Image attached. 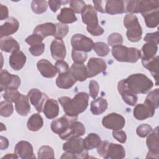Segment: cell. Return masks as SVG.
Instances as JSON below:
<instances>
[{
	"label": "cell",
	"mask_w": 159,
	"mask_h": 159,
	"mask_svg": "<svg viewBox=\"0 0 159 159\" xmlns=\"http://www.w3.org/2000/svg\"><path fill=\"white\" fill-rule=\"evenodd\" d=\"M153 86V81L142 73L132 74L127 78L120 80L117 84L119 93L127 91L133 94H145Z\"/></svg>",
	"instance_id": "1"
},
{
	"label": "cell",
	"mask_w": 159,
	"mask_h": 159,
	"mask_svg": "<svg viewBox=\"0 0 159 159\" xmlns=\"http://www.w3.org/2000/svg\"><path fill=\"white\" fill-rule=\"evenodd\" d=\"M89 94L85 92L77 93L73 98L62 96L58 98V101L66 115L70 117H78L84 112L88 106Z\"/></svg>",
	"instance_id": "2"
},
{
	"label": "cell",
	"mask_w": 159,
	"mask_h": 159,
	"mask_svg": "<svg viewBox=\"0 0 159 159\" xmlns=\"http://www.w3.org/2000/svg\"><path fill=\"white\" fill-rule=\"evenodd\" d=\"M114 58L120 62L135 63L141 58V52L134 47H127L122 45L114 46L112 48Z\"/></svg>",
	"instance_id": "3"
},
{
	"label": "cell",
	"mask_w": 159,
	"mask_h": 159,
	"mask_svg": "<svg viewBox=\"0 0 159 159\" xmlns=\"http://www.w3.org/2000/svg\"><path fill=\"white\" fill-rule=\"evenodd\" d=\"M124 25L127 29L126 35L129 40L137 42L141 39L142 29L136 16L132 14L125 15L124 18Z\"/></svg>",
	"instance_id": "4"
},
{
	"label": "cell",
	"mask_w": 159,
	"mask_h": 159,
	"mask_svg": "<svg viewBox=\"0 0 159 159\" xmlns=\"http://www.w3.org/2000/svg\"><path fill=\"white\" fill-rule=\"evenodd\" d=\"M65 152L74 154L76 158H88V152L84 147L83 139L80 137H73L66 140L63 145Z\"/></svg>",
	"instance_id": "5"
},
{
	"label": "cell",
	"mask_w": 159,
	"mask_h": 159,
	"mask_svg": "<svg viewBox=\"0 0 159 159\" xmlns=\"http://www.w3.org/2000/svg\"><path fill=\"white\" fill-rule=\"evenodd\" d=\"M20 85V79L18 76L10 74L6 70H1L0 91L1 92L7 89H17Z\"/></svg>",
	"instance_id": "6"
},
{
	"label": "cell",
	"mask_w": 159,
	"mask_h": 159,
	"mask_svg": "<svg viewBox=\"0 0 159 159\" xmlns=\"http://www.w3.org/2000/svg\"><path fill=\"white\" fill-rule=\"evenodd\" d=\"M71 43L75 50L89 52L93 49L94 42L91 39L83 34H76L71 37Z\"/></svg>",
	"instance_id": "7"
},
{
	"label": "cell",
	"mask_w": 159,
	"mask_h": 159,
	"mask_svg": "<svg viewBox=\"0 0 159 159\" xmlns=\"http://www.w3.org/2000/svg\"><path fill=\"white\" fill-rule=\"evenodd\" d=\"M146 143L149 150L146 158H158L159 157V135L158 127H156L153 130L148 134Z\"/></svg>",
	"instance_id": "8"
},
{
	"label": "cell",
	"mask_w": 159,
	"mask_h": 159,
	"mask_svg": "<svg viewBox=\"0 0 159 159\" xmlns=\"http://www.w3.org/2000/svg\"><path fill=\"white\" fill-rule=\"evenodd\" d=\"M124 117L117 113H111L103 117L102 120V125L106 129L112 130L122 129L125 125Z\"/></svg>",
	"instance_id": "9"
},
{
	"label": "cell",
	"mask_w": 159,
	"mask_h": 159,
	"mask_svg": "<svg viewBox=\"0 0 159 159\" xmlns=\"http://www.w3.org/2000/svg\"><path fill=\"white\" fill-rule=\"evenodd\" d=\"M27 96L30 103L35 107L37 112H42L43 106L46 101L48 99L47 94L37 88H33L28 92Z\"/></svg>",
	"instance_id": "10"
},
{
	"label": "cell",
	"mask_w": 159,
	"mask_h": 159,
	"mask_svg": "<svg viewBox=\"0 0 159 159\" xmlns=\"http://www.w3.org/2000/svg\"><path fill=\"white\" fill-rule=\"evenodd\" d=\"M76 119L77 117H70L65 114L52 122L51 129L54 133L60 135L63 134L68 129L71 124Z\"/></svg>",
	"instance_id": "11"
},
{
	"label": "cell",
	"mask_w": 159,
	"mask_h": 159,
	"mask_svg": "<svg viewBox=\"0 0 159 159\" xmlns=\"http://www.w3.org/2000/svg\"><path fill=\"white\" fill-rule=\"evenodd\" d=\"M81 17L83 22L87 25L86 28L93 29L99 25L96 10L91 4L86 5L81 13Z\"/></svg>",
	"instance_id": "12"
},
{
	"label": "cell",
	"mask_w": 159,
	"mask_h": 159,
	"mask_svg": "<svg viewBox=\"0 0 159 159\" xmlns=\"http://www.w3.org/2000/svg\"><path fill=\"white\" fill-rule=\"evenodd\" d=\"M105 61L99 58H91L87 64L88 78H92L106 70Z\"/></svg>",
	"instance_id": "13"
},
{
	"label": "cell",
	"mask_w": 159,
	"mask_h": 159,
	"mask_svg": "<svg viewBox=\"0 0 159 159\" xmlns=\"http://www.w3.org/2000/svg\"><path fill=\"white\" fill-rule=\"evenodd\" d=\"M85 133V127L84 125L77 121L76 120L73 121L68 129L62 134L58 135L61 140H67L71 137H80L84 134Z\"/></svg>",
	"instance_id": "14"
},
{
	"label": "cell",
	"mask_w": 159,
	"mask_h": 159,
	"mask_svg": "<svg viewBox=\"0 0 159 159\" xmlns=\"http://www.w3.org/2000/svg\"><path fill=\"white\" fill-rule=\"evenodd\" d=\"M14 152L19 158L22 159L35 158L34 154L33 147L32 145L27 141L21 140L15 146Z\"/></svg>",
	"instance_id": "15"
},
{
	"label": "cell",
	"mask_w": 159,
	"mask_h": 159,
	"mask_svg": "<svg viewBox=\"0 0 159 159\" xmlns=\"http://www.w3.org/2000/svg\"><path fill=\"white\" fill-rule=\"evenodd\" d=\"M155 110L154 107L143 102V104H138L135 106L133 114L136 119L142 120L152 117L155 114Z\"/></svg>",
	"instance_id": "16"
},
{
	"label": "cell",
	"mask_w": 159,
	"mask_h": 159,
	"mask_svg": "<svg viewBox=\"0 0 159 159\" xmlns=\"http://www.w3.org/2000/svg\"><path fill=\"white\" fill-rule=\"evenodd\" d=\"M51 55L57 61L63 60L66 57V50L62 39H54L50 45Z\"/></svg>",
	"instance_id": "17"
},
{
	"label": "cell",
	"mask_w": 159,
	"mask_h": 159,
	"mask_svg": "<svg viewBox=\"0 0 159 159\" xmlns=\"http://www.w3.org/2000/svg\"><path fill=\"white\" fill-rule=\"evenodd\" d=\"M19 21L14 17H9L8 19L1 25L0 37H7L16 32L19 29Z\"/></svg>",
	"instance_id": "18"
},
{
	"label": "cell",
	"mask_w": 159,
	"mask_h": 159,
	"mask_svg": "<svg viewBox=\"0 0 159 159\" xmlns=\"http://www.w3.org/2000/svg\"><path fill=\"white\" fill-rule=\"evenodd\" d=\"M37 67L41 75L45 78H53L57 73L55 66L46 59L40 60L37 62Z\"/></svg>",
	"instance_id": "19"
},
{
	"label": "cell",
	"mask_w": 159,
	"mask_h": 159,
	"mask_svg": "<svg viewBox=\"0 0 159 159\" xmlns=\"http://www.w3.org/2000/svg\"><path fill=\"white\" fill-rule=\"evenodd\" d=\"M125 156V151L123 146L119 144L109 142L106 156V159H122Z\"/></svg>",
	"instance_id": "20"
},
{
	"label": "cell",
	"mask_w": 159,
	"mask_h": 159,
	"mask_svg": "<svg viewBox=\"0 0 159 159\" xmlns=\"http://www.w3.org/2000/svg\"><path fill=\"white\" fill-rule=\"evenodd\" d=\"M26 62V56L20 50H17L12 53L9 57V65L14 70H21Z\"/></svg>",
	"instance_id": "21"
},
{
	"label": "cell",
	"mask_w": 159,
	"mask_h": 159,
	"mask_svg": "<svg viewBox=\"0 0 159 159\" xmlns=\"http://www.w3.org/2000/svg\"><path fill=\"white\" fill-rule=\"evenodd\" d=\"M69 72L79 81H83L88 78L87 68L83 63H73L69 69Z\"/></svg>",
	"instance_id": "22"
},
{
	"label": "cell",
	"mask_w": 159,
	"mask_h": 159,
	"mask_svg": "<svg viewBox=\"0 0 159 159\" xmlns=\"http://www.w3.org/2000/svg\"><path fill=\"white\" fill-rule=\"evenodd\" d=\"M29 99L27 96L22 94L15 101V109L16 112L20 116H27L30 111Z\"/></svg>",
	"instance_id": "23"
},
{
	"label": "cell",
	"mask_w": 159,
	"mask_h": 159,
	"mask_svg": "<svg viewBox=\"0 0 159 159\" xmlns=\"http://www.w3.org/2000/svg\"><path fill=\"white\" fill-rule=\"evenodd\" d=\"M43 112L49 119L57 117L59 114V106L57 101L53 99H48L43 108Z\"/></svg>",
	"instance_id": "24"
},
{
	"label": "cell",
	"mask_w": 159,
	"mask_h": 159,
	"mask_svg": "<svg viewBox=\"0 0 159 159\" xmlns=\"http://www.w3.org/2000/svg\"><path fill=\"white\" fill-rule=\"evenodd\" d=\"M77 81V80L68 72L60 74L56 79V84L59 88L69 89L71 88Z\"/></svg>",
	"instance_id": "25"
},
{
	"label": "cell",
	"mask_w": 159,
	"mask_h": 159,
	"mask_svg": "<svg viewBox=\"0 0 159 159\" xmlns=\"http://www.w3.org/2000/svg\"><path fill=\"white\" fill-rule=\"evenodd\" d=\"M56 32V26L52 22H46L37 25L34 29V34L39 35L43 39L53 35L54 36Z\"/></svg>",
	"instance_id": "26"
},
{
	"label": "cell",
	"mask_w": 159,
	"mask_h": 159,
	"mask_svg": "<svg viewBox=\"0 0 159 159\" xmlns=\"http://www.w3.org/2000/svg\"><path fill=\"white\" fill-rule=\"evenodd\" d=\"M158 56L153 57L147 60H142V65L151 73L152 76L155 80V84L158 85Z\"/></svg>",
	"instance_id": "27"
},
{
	"label": "cell",
	"mask_w": 159,
	"mask_h": 159,
	"mask_svg": "<svg viewBox=\"0 0 159 159\" xmlns=\"http://www.w3.org/2000/svg\"><path fill=\"white\" fill-rule=\"evenodd\" d=\"M105 12L111 15L122 14L124 12V3L120 0L106 1Z\"/></svg>",
	"instance_id": "28"
},
{
	"label": "cell",
	"mask_w": 159,
	"mask_h": 159,
	"mask_svg": "<svg viewBox=\"0 0 159 159\" xmlns=\"http://www.w3.org/2000/svg\"><path fill=\"white\" fill-rule=\"evenodd\" d=\"M159 2L155 1H137L135 13L144 14L149 11L158 9Z\"/></svg>",
	"instance_id": "29"
},
{
	"label": "cell",
	"mask_w": 159,
	"mask_h": 159,
	"mask_svg": "<svg viewBox=\"0 0 159 159\" xmlns=\"http://www.w3.org/2000/svg\"><path fill=\"white\" fill-rule=\"evenodd\" d=\"M0 48L2 51L6 52L12 53L15 51L19 50L20 45L17 40L11 36L1 38Z\"/></svg>",
	"instance_id": "30"
},
{
	"label": "cell",
	"mask_w": 159,
	"mask_h": 159,
	"mask_svg": "<svg viewBox=\"0 0 159 159\" xmlns=\"http://www.w3.org/2000/svg\"><path fill=\"white\" fill-rule=\"evenodd\" d=\"M107 101L106 99L100 97L92 101L90 105V110L94 115H100L104 112L107 108Z\"/></svg>",
	"instance_id": "31"
},
{
	"label": "cell",
	"mask_w": 159,
	"mask_h": 159,
	"mask_svg": "<svg viewBox=\"0 0 159 159\" xmlns=\"http://www.w3.org/2000/svg\"><path fill=\"white\" fill-rule=\"evenodd\" d=\"M58 20L62 24H71L77 20L74 11L70 7H63L57 17Z\"/></svg>",
	"instance_id": "32"
},
{
	"label": "cell",
	"mask_w": 159,
	"mask_h": 159,
	"mask_svg": "<svg viewBox=\"0 0 159 159\" xmlns=\"http://www.w3.org/2000/svg\"><path fill=\"white\" fill-rule=\"evenodd\" d=\"M101 142V137L95 133H91L88 134L86 137L83 139L84 147L87 150L97 148L100 145Z\"/></svg>",
	"instance_id": "33"
},
{
	"label": "cell",
	"mask_w": 159,
	"mask_h": 159,
	"mask_svg": "<svg viewBox=\"0 0 159 159\" xmlns=\"http://www.w3.org/2000/svg\"><path fill=\"white\" fill-rule=\"evenodd\" d=\"M148 28H155L158 25V9L142 14Z\"/></svg>",
	"instance_id": "34"
},
{
	"label": "cell",
	"mask_w": 159,
	"mask_h": 159,
	"mask_svg": "<svg viewBox=\"0 0 159 159\" xmlns=\"http://www.w3.org/2000/svg\"><path fill=\"white\" fill-rule=\"evenodd\" d=\"M43 124V121L42 116L37 113L32 114L29 119L27 126V128L33 132L37 131L42 128Z\"/></svg>",
	"instance_id": "35"
},
{
	"label": "cell",
	"mask_w": 159,
	"mask_h": 159,
	"mask_svg": "<svg viewBox=\"0 0 159 159\" xmlns=\"http://www.w3.org/2000/svg\"><path fill=\"white\" fill-rule=\"evenodd\" d=\"M158 50V47L155 44L147 43L142 47L141 58L142 60H147L155 57Z\"/></svg>",
	"instance_id": "36"
},
{
	"label": "cell",
	"mask_w": 159,
	"mask_h": 159,
	"mask_svg": "<svg viewBox=\"0 0 159 159\" xmlns=\"http://www.w3.org/2000/svg\"><path fill=\"white\" fill-rule=\"evenodd\" d=\"M145 103L149 104L155 109L159 106V90L158 88L150 91L147 96Z\"/></svg>",
	"instance_id": "37"
},
{
	"label": "cell",
	"mask_w": 159,
	"mask_h": 159,
	"mask_svg": "<svg viewBox=\"0 0 159 159\" xmlns=\"http://www.w3.org/2000/svg\"><path fill=\"white\" fill-rule=\"evenodd\" d=\"M14 111L13 105L11 101L5 100L0 103V114L2 117H7L11 116Z\"/></svg>",
	"instance_id": "38"
},
{
	"label": "cell",
	"mask_w": 159,
	"mask_h": 159,
	"mask_svg": "<svg viewBox=\"0 0 159 159\" xmlns=\"http://www.w3.org/2000/svg\"><path fill=\"white\" fill-rule=\"evenodd\" d=\"M54 151L53 148L48 145L42 146L38 151V158L39 159H53Z\"/></svg>",
	"instance_id": "39"
},
{
	"label": "cell",
	"mask_w": 159,
	"mask_h": 159,
	"mask_svg": "<svg viewBox=\"0 0 159 159\" xmlns=\"http://www.w3.org/2000/svg\"><path fill=\"white\" fill-rule=\"evenodd\" d=\"M47 6V2L46 1L35 0L32 2L31 8L34 13L42 14L46 11Z\"/></svg>",
	"instance_id": "40"
},
{
	"label": "cell",
	"mask_w": 159,
	"mask_h": 159,
	"mask_svg": "<svg viewBox=\"0 0 159 159\" xmlns=\"http://www.w3.org/2000/svg\"><path fill=\"white\" fill-rule=\"evenodd\" d=\"M93 48L97 55L100 57L106 56L110 51L109 46L106 43L102 42L94 43Z\"/></svg>",
	"instance_id": "41"
},
{
	"label": "cell",
	"mask_w": 159,
	"mask_h": 159,
	"mask_svg": "<svg viewBox=\"0 0 159 159\" xmlns=\"http://www.w3.org/2000/svg\"><path fill=\"white\" fill-rule=\"evenodd\" d=\"M124 101L128 105L131 106H134L137 102V96L127 91H122L119 92Z\"/></svg>",
	"instance_id": "42"
},
{
	"label": "cell",
	"mask_w": 159,
	"mask_h": 159,
	"mask_svg": "<svg viewBox=\"0 0 159 159\" xmlns=\"http://www.w3.org/2000/svg\"><path fill=\"white\" fill-rule=\"evenodd\" d=\"M55 26H56V32L53 37L57 39H62L68 33V31H69L68 26L62 23H57L55 24Z\"/></svg>",
	"instance_id": "43"
},
{
	"label": "cell",
	"mask_w": 159,
	"mask_h": 159,
	"mask_svg": "<svg viewBox=\"0 0 159 159\" xmlns=\"http://www.w3.org/2000/svg\"><path fill=\"white\" fill-rule=\"evenodd\" d=\"M107 43L109 46L114 47L122 45L123 43V37L121 34L115 32L112 33L107 38Z\"/></svg>",
	"instance_id": "44"
},
{
	"label": "cell",
	"mask_w": 159,
	"mask_h": 159,
	"mask_svg": "<svg viewBox=\"0 0 159 159\" xmlns=\"http://www.w3.org/2000/svg\"><path fill=\"white\" fill-rule=\"evenodd\" d=\"M20 94V93L17 91V89H7L4 91L2 96L5 100L14 102Z\"/></svg>",
	"instance_id": "45"
},
{
	"label": "cell",
	"mask_w": 159,
	"mask_h": 159,
	"mask_svg": "<svg viewBox=\"0 0 159 159\" xmlns=\"http://www.w3.org/2000/svg\"><path fill=\"white\" fill-rule=\"evenodd\" d=\"M71 57L74 63H83L87 59V54L84 52L75 50L73 49Z\"/></svg>",
	"instance_id": "46"
},
{
	"label": "cell",
	"mask_w": 159,
	"mask_h": 159,
	"mask_svg": "<svg viewBox=\"0 0 159 159\" xmlns=\"http://www.w3.org/2000/svg\"><path fill=\"white\" fill-rule=\"evenodd\" d=\"M70 8L74 11V12L80 14L82 13L86 7V3L81 0L80 1H70Z\"/></svg>",
	"instance_id": "47"
},
{
	"label": "cell",
	"mask_w": 159,
	"mask_h": 159,
	"mask_svg": "<svg viewBox=\"0 0 159 159\" xmlns=\"http://www.w3.org/2000/svg\"><path fill=\"white\" fill-rule=\"evenodd\" d=\"M152 130V127L147 124H142L137 127L136 130L137 134L140 137H147Z\"/></svg>",
	"instance_id": "48"
},
{
	"label": "cell",
	"mask_w": 159,
	"mask_h": 159,
	"mask_svg": "<svg viewBox=\"0 0 159 159\" xmlns=\"http://www.w3.org/2000/svg\"><path fill=\"white\" fill-rule=\"evenodd\" d=\"M43 38L40 37L39 35H37L36 34H33L29 37H27L25 41L27 42L29 45L30 46H34L38 44H40L42 43L43 41Z\"/></svg>",
	"instance_id": "49"
},
{
	"label": "cell",
	"mask_w": 159,
	"mask_h": 159,
	"mask_svg": "<svg viewBox=\"0 0 159 159\" xmlns=\"http://www.w3.org/2000/svg\"><path fill=\"white\" fill-rule=\"evenodd\" d=\"M29 50L33 56H40L43 53L45 50V44L43 43H42L36 45L30 46V47H29Z\"/></svg>",
	"instance_id": "50"
},
{
	"label": "cell",
	"mask_w": 159,
	"mask_h": 159,
	"mask_svg": "<svg viewBox=\"0 0 159 159\" xmlns=\"http://www.w3.org/2000/svg\"><path fill=\"white\" fill-rule=\"evenodd\" d=\"M99 90V86L97 81L94 80H91L89 84V95L93 99H96L98 96Z\"/></svg>",
	"instance_id": "51"
},
{
	"label": "cell",
	"mask_w": 159,
	"mask_h": 159,
	"mask_svg": "<svg viewBox=\"0 0 159 159\" xmlns=\"http://www.w3.org/2000/svg\"><path fill=\"white\" fill-rule=\"evenodd\" d=\"M55 66L57 69V73L60 74H62L69 71V66L68 63L63 60H58L55 64Z\"/></svg>",
	"instance_id": "52"
},
{
	"label": "cell",
	"mask_w": 159,
	"mask_h": 159,
	"mask_svg": "<svg viewBox=\"0 0 159 159\" xmlns=\"http://www.w3.org/2000/svg\"><path fill=\"white\" fill-rule=\"evenodd\" d=\"M144 40L147 43H150L157 45L158 44V31L147 34L144 37Z\"/></svg>",
	"instance_id": "53"
},
{
	"label": "cell",
	"mask_w": 159,
	"mask_h": 159,
	"mask_svg": "<svg viewBox=\"0 0 159 159\" xmlns=\"http://www.w3.org/2000/svg\"><path fill=\"white\" fill-rule=\"evenodd\" d=\"M112 136L116 140H117L118 142L122 143H124L126 142L127 135L125 132L124 130H113Z\"/></svg>",
	"instance_id": "54"
},
{
	"label": "cell",
	"mask_w": 159,
	"mask_h": 159,
	"mask_svg": "<svg viewBox=\"0 0 159 159\" xmlns=\"http://www.w3.org/2000/svg\"><path fill=\"white\" fill-rule=\"evenodd\" d=\"M109 143V142L107 140L101 141L100 145L97 147V152L98 154L102 158H104L106 156Z\"/></svg>",
	"instance_id": "55"
},
{
	"label": "cell",
	"mask_w": 159,
	"mask_h": 159,
	"mask_svg": "<svg viewBox=\"0 0 159 159\" xmlns=\"http://www.w3.org/2000/svg\"><path fill=\"white\" fill-rule=\"evenodd\" d=\"M62 2H63L61 1H55V0H49L48 1V4L50 9L54 12L57 11V10L61 6Z\"/></svg>",
	"instance_id": "56"
},
{
	"label": "cell",
	"mask_w": 159,
	"mask_h": 159,
	"mask_svg": "<svg viewBox=\"0 0 159 159\" xmlns=\"http://www.w3.org/2000/svg\"><path fill=\"white\" fill-rule=\"evenodd\" d=\"M88 32L91 34L92 35L94 36H99L102 35L104 32V30L99 25L98 27H96V28H93V29H91V28H86Z\"/></svg>",
	"instance_id": "57"
},
{
	"label": "cell",
	"mask_w": 159,
	"mask_h": 159,
	"mask_svg": "<svg viewBox=\"0 0 159 159\" xmlns=\"http://www.w3.org/2000/svg\"><path fill=\"white\" fill-rule=\"evenodd\" d=\"M105 1H93V4H94V8L96 10L99 11L100 12L104 13L105 12V4H103Z\"/></svg>",
	"instance_id": "58"
},
{
	"label": "cell",
	"mask_w": 159,
	"mask_h": 159,
	"mask_svg": "<svg viewBox=\"0 0 159 159\" xmlns=\"http://www.w3.org/2000/svg\"><path fill=\"white\" fill-rule=\"evenodd\" d=\"M9 16L8 9L6 6L0 4V19L1 20L6 19Z\"/></svg>",
	"instance_id": "59"
},
{
	"label": "cell",
	"mask_w": 159,
	"mask_h": 159,
	"mask_svg": "<svg viewBox=\"0 0 159 159\" xmlns=\"http://www.w3.org/2000/svg\"><path fill=\"white\" fill-rule=\"evenodd\" d=\"M9 146V141L8 140L3 137L1 136L0 137V148L1 150H6Z\"/></svg>",
	"instance_id": "60"
},
{
	"label": "cell",
	"mask_w": 159,
	"mask_h": 159,
	"mask_svg": "<svg viewBox=\"0 0 159 159\" xmlns=\"http://www.w3.org/2000/svg\"><path fill=\"white\" fill-rule=\"evenodd\" d=\"M60 158H76V156L74 154H72L66 152H65Z\"/></svg>",
	"instance_id": "61"
},
{
	"label": "cell",
	"mask_w": 159,
	"mask_h": 159,
	"mask_svg": "<svg viewBox=\"0 0 159 159\" xmlns=\"http://www.w3.org/2000/svg\"><path fill=\"white\" fill-rule=\"evenodd\" d=\"M19 158L18 156L14 153V154H12V153H7V155H4L2 158Z\"/></svg>",
	"instance_id": "62"
}]
</instances>
